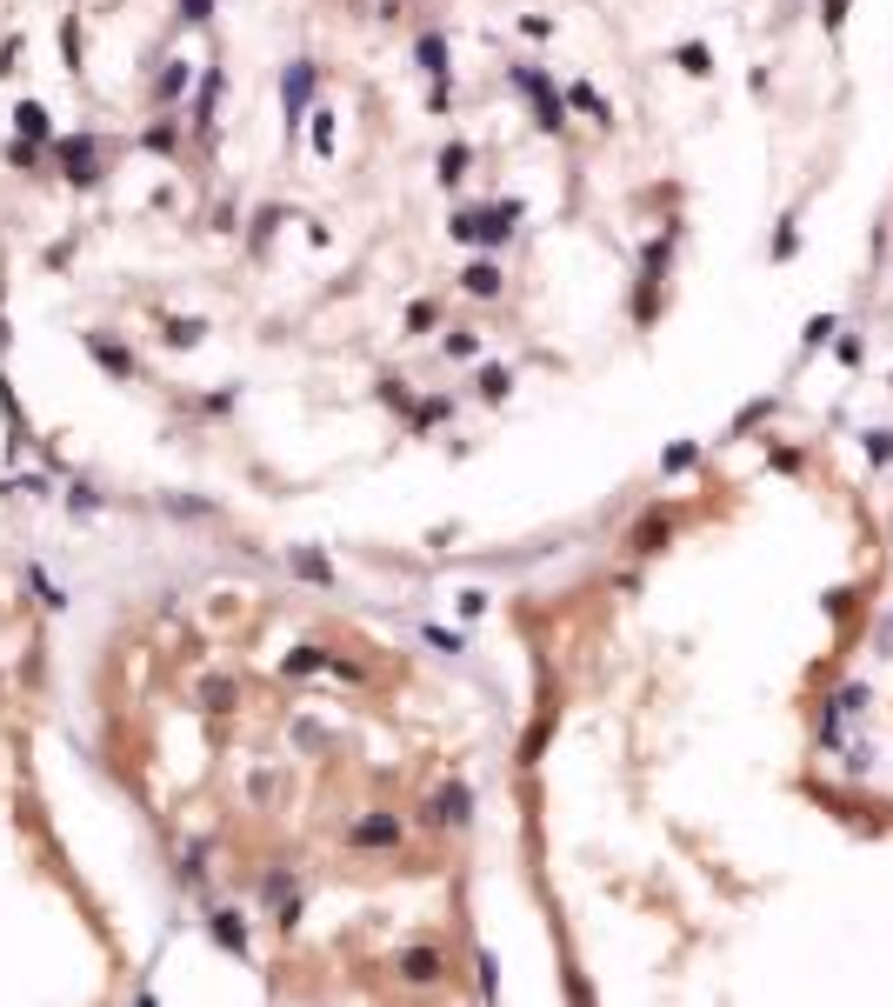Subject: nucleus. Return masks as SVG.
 <instances>
[{"instance_id":"nucleus-2","label":"nucleus","mask_w":893,"mask_h":1007,"mask_svg":"<svg viewBox=\"0 0 893 1007\" xmlns=\"http://www.w3.org/2000/svg\"><path fill=\"white\" fill-rule=\"evenodd\" d=\"M347 847H400V821L393 814H360L347 827Z\"/></svg>"},{"instance_id":"nucleus-12","label":"nucleus","mask_w":893,"mask_h":1007,"mask_svg":"<svg viewBox=\"0 0 893 1007\" xmlns=\"http://www.w3.org/2000/svg\"><path fill=\"white\" fill-rule=\"evenodd\" d=\"M460 167H467V147H460V141H454V147H446V153H440V174H446V180H454V174H460Z\"/></svg>"},{"instance_id":"nucleus-13","label":"nucleus","mask_w":893,"mask_h":1007,"mask_svg":"<svg viewBox=\"0 0 893 1007\" xmlns=\"http://www.w3.org/2000/svg\"><path fill=\"white\" fill-rule=\"evenodd\" d=\"M427 641H434V647H446V654H460V647H467L460 634H446V627H427Z\"/></svg>"},{"instance_id":"nucleus-8","label":"nucleus","mask_w":893,"mask_h":1007,"mask_svg":"<svg viewBox=\"0 0 893 1007\" xmlns=\"http://www.w3.org/2000/svg\"><path fill=\"white\" fill-rule=\"evenodd\" d=\"M314 668H327L320 647H294V654H287V674H314Z\"/></svg>"},{"instance_id":"nucleus-6","label":"nucleus","mask_w":893,"mask_h":1007,"mask_svg":"<svg viewBox=\"0 0 893 1007\" xmlns=\"http://www.w3.org/2000/svg\"><path fill=\"white\" fill-rule=\"evenodd\" d=\"M467 294H501V267H493V261H474V267H467Z\"/></svg>"},{"instance_id":"nucleus-7","label":"nucleus","mask_w":893,"mask_h":1007,"mask_svg":"<svg viewBox=\"0 0 893 1007\" xmlns=\"http://www.w3.org/2000/svg\"><path fill=\"white\" fill-rule=\"evenodd\" d=\"M420 67H427V74H446V41H440V33L420 41Z\"/></svg>"},{"instance_id":"nucleus-3","label":"nucleus","mask_w":893,"mask_h":1007,"mask_svg":"<svg viewBox=\"0 0 893 1007\" xmlns=\"http://www.w3.org/2000/svg\"><path fill=\"white\" fill-rule=\"evenodd\" d=\"M393 967H400L407 981H440V975H446V961H440L434 947H407V954H400Z\"/></svg>"},{"instance_id":"nucleus-9","label":"nucleus","mask_w":893,"mask_h":1007,"mask_svg":"<svg viewBox=\"0 0 893 1007\" xmlns=\"http://www.w3.org/2000/svg\"><path fill=\"white\" fill-rule=\"evenodd\" d=\"M294 568H300L307 580H320V587H334V568H327L320 554H294Z\"/></svg>"},{"instance_id":"nucleus-5","label":"nucleus","mask_w":893,"mask_h":1007,"mask_svg":"<svg viewBox=\"0 0 893 1007\" xmlns=\"http://www.w3.org/2000/svg\"><path fill=\"white\" fill-rule=\"evenodd\" d=\"M214 941L234 947V954H247V928H240V914H214Z\"/></svg>"},{"instance_id":"nucleus-10","label":"nucleus","mask_w":893,"mask_h":1007,"mask_svg":"<svg viewBox=\"0 0 893 1007\" xmlns=\"http://www.w3.org/2000/svg\"><path fill=\"white\" fill-rule=\"evenodd\" d=\"M833 707H840V714H861V707H867V688H861V680H847V688L833 694Z\"/></svg>"},{"instance_id":"nucleus-14","label":"nucleus","mask_w":893,"mask_h":1007,"mask_svg":"<svg viewBox=\"0 0 893 1007\" xmlns=\"http://www.w3.org/2000/svg\"><path fill=\"white\" fill-rule=\"evenodd\" d=\"M847 21V0H827V27H840Z\"/></svg>"},{"instance_id":"nucleus-1","label":"nucleus","mask_w":893,"mask_h":1007,"mask_svg":"<svg viewBox=\"0 0 893 1007\" xmlns=\"http://www.w3.org/2000/svg\"><path fill=\"white\" fill-rule=\"evenodd\" d=\"M427 814H434L440 827H467V814H474V794H467V781H446V788H434Z\"/></svg>"},{"instance_id":"nucleus-11","label":"nucleus","mask_w":893,"mask_h":1007,"mask_svg":"<svg viewBox=\"0 0 893 1007\" xmlns=\"http://www.w3.org/2000/svg\"><path fill=\"white\" fill-rule=\"evenodd\" d=\"M680 67H686V74H707L713 60H707V47H700V41H686V47H680Z\"/></svg>"},{"instance_id":"nucleus-4","label":"nucleus","mask_w":893,"mask_h":1007,"mask_svg":"<svg viewBox=\"0 0 893 1007\" xmlns=\"http://www.w3.org/2000/svg\"><path fill=\"white\" fill-rule=\"evenodd\" d=\"M674 540V521L667 514H647L640 527H633V554H654V548H667Z\"/></svg>"}]
</instances>
